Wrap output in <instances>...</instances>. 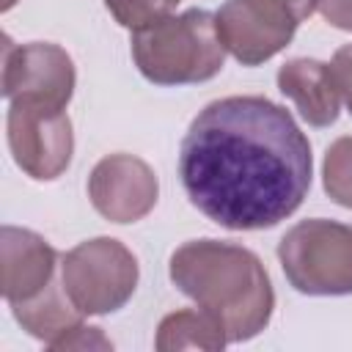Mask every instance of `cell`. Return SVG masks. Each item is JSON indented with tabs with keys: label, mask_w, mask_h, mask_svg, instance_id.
Listing matches in <instances>:
<instances>
[{
	"label": "cell",
	"mask_w": 352,
	"mask_h": 352,
	"mask_svg": "<svg viewBox=\"0 0 352 352\" xmlns=\"http://www.w3.org/2000/svg\"><path fill=\"white\" fill-rule=\"evenodd\" d=\"M55 248L36 231L3 226L0 231V292L8 305L36 297L52 283Z\"/></svg>",
	"instance_id": "cell-10"
},
{
	"label": "cell",
	"mask_w": 352,
	"mask_h": 352,
	"mask_svg": "<svg viewBox=\"0 0 352 352\" xmlns=\"http://www.w3.org/2000/svg\"><path fill=\"white\" fill-rule=\"evenodd\" d=\"M11 311H14V319L22 324V330H28L33 338L44 341L47 346H52L55 341L69 336L77 324H82V316H85L72 302L63 283H55V280L36 297L14 302Z\"/></svg>",
	"instance_id": "cell-12"
},
{
	"label": "cell",
	"mask_w": 352,
	"mask_h": 352,
	"mask_svg": "<svg viewBox=\"0 0 352 352\" xmlns=\"http://www.w3.org/2000/svg\"><path fill=\"white\" fill-rule=\"evenodd\" d=\"M104 6L113 14V19L132 33L157 25L176 8L170 0H104Z\"/></svg>",
	"instance_id": "cell-15"
},
{
	"label": "cell",
	"mask_w": 352,
	"mask_h": 352,
	"mask_svg": "<svg viewBox=\"0 0 352 352\" xmlns=\"http://www.w3.org/2000/svg\"><path fill=\"white\" fill-rule=\"evenodd\" d=\"M228 336L223 324L204 308H184L168 314L157 327L154 346L160 352H179V349H223Z\"/></svg>",
	"instance_id": "cell-13"
},
{
	"label": "cell",
	"mask_w": 352,
	"mask_h": 352,
	"mask_svg": "<svg viewBox=\"0 0 352 352\" xmlns=\"http://www.w3.org/2000/svg\"><path fill=\"white\" fill-rule=\"evenodd\" d=\"M170 280L223 324L228 341H248L270 324L275 308L270 275L261 258L242 245L184 242L170 256Z\"/></svg>",
	"instance_id": "cell-2"
},
{
	"label": "cell",
	"mask_w": 352,
	"mask_h": 352,
	"mask_svg": "<svg viewBox=\"0 0 352 352\" xmlns=\"http://www.w3.org/2000/svg\"><path fill=\"white\" fill-rule=\"evenodd\" d=\"M138 278V258L113 236L80 242L60 261V283L85 316H102L124 308L135 294Z\"/></svg>",
	"instance_id": "cell-5"
},
{
	"label": "cell",
	"mask_w": 352,
	"mask_h": 352,
	"mask_svg": "<svg viewBox=\"0 0 352 352\" xmlns=\"http://www.w3.org/2000/svg\"><path fill=\"white\" fill-rule=\"evenodd\" d=\"M160 195L157 173L135 154H107L88 176V198L110 223L143 220Z\"/></svg>",
	"instance_id": "cell-8"
},
{
	"label": "cell",
	"mask_w": 352,
	"mask_h": 352,
	"mask_svg": "<svg viewBox=\"0 0 352 352\" xmlns=\"http://www.w3.org/2000/svg\"><path fill=\"white\" fill-rule=\"evenodd\" d=\"M324 192L338 204L352 209V135L338 138L327 146L322 162Z\"/></svg>",
	"instance_id": "cell-14"
},
{
	"label": "cell",
	"mask_w": 352,
	"mask_h": 352,
	"mask_svg": "<svg viewBox=\"0 0 352 352\" xmlns=\"http://www.w3.org/2000/svg\"><path fill=\"white\" fill-rule=\"evenodd\" d=\"M50 349H113V341L104 338L99 327L77 324L69 336H63L60 341H55Z\"/></svg>",
	"instance_id": "cell-17"
},
{
	"label": "cell",
	"mask_w": 352,
	"mask_h": 352,
	"mask_svg": "<svg viewBox=\"0 0 352 352\" xmlns=\"http://www.w3.org/2000/svg\"><path fill=\"white\" fill-rule=\"evenodd\" d=\"M278 88L294 102L302 121L311 126H330L338 121L341 96L330 77V66L314 58H294L278 69Z\"/></svg>",
	"instance_id": "cell-11"
},
{
	"label": "cell",
	"mask_w": 352,
	"mask_h": 352,
	"mask_svg": "<svg viewBox=\"0 0 352 352\" xmlns=\"http://www.w3.org/2000/svg\"><path fill=\"white\" fill-rule=\"evenodd\" d=\"M6 129L16 168L30 179L52 182L69 168L74 154V132L66 107L11 99Z\"/></svg>",
	"instance_id": "cell-6"
},
{
	"label": "cell",
	"mask_w": 352,
	"mask_h": 352,
	"mask_svg": "<svg viewBox=\"0 0 352 352\" xmlns=\"http://www.w3.org/2000/svg\"><path fill=\"white\" fill-rule=\"evenodd\" d=\"M132 60L154 85H190L212 80L226 63L214 14L190 8L132 33Z\"/></svg>",
	"instance_id": "cell-3"
},
{
	"label": "cell",
	"mask_w": 352,
	"mask_h": 352,
	"mask_svg": "<svg viewBox=\"0 0 352 352\" xmlns=\"http://www.w3.org/2000/svg\"><path fill=\"white\" fill-rule=\"evenodd\" d=\"M217 36L242 66L275 58L294 36L297 22L261 0H226L214 14Z\"/></svg>",
	"instance_id": "cell-9"
},
{
	"label": "cell",
	"mask_w": 352,
	"mask_h": 352,
	"mask_svg": "<svg viewBox=\"0 0 352 352\" xmlns=\"http://www.w3.org/2000/svg\"><path fill=\"white\" fill-rule=\"evenodd\" d=\"M278 258L300 294H352V226L324 217L302 220L283 234Z\"/></svg>",
	"instance_id": "cell-4"
},
{
	"label": "cell",
	"mask_w": 352,
	"mask_h": 352,
	"mask_svg": "<svg viewBox=\"0 0 352 352\" xmlns=\"http://www.w3.org/2000/svg\"><path fill=\"white\" fill-rule=\"evenodd\" d=\"M311 170L308 138L267 96L209 102L179 148L190 204L231 231L272 228L294 214L308 195Z\"/></svg>",
	"instance_id": "cell-1"
},
{
	"label": "cell",
	"mask_w": 352,
	"mask_h": 352,
	"mask_svg": "<svg viewBox=\"0 0 352 352\" xmlns=\"http://www.w3.org/2000/svg\"><path fill=\"white\" fill-rule=\"evenodd\" d=\"M14 3H16V0H3V11H8V8L14 6Z\"/></svg>",
	"instance_id": "cell-20"
},
{
	"label": "cell",
	"mask_w": 352,
	"mask_h": 352,
	"mask_svg": "<svg viewBox=\"0 0 352 352\" xmlns=\"http://www.w3.org/2000/svg\"><path fill=\"white\" fill-rule=\"evenodd\" d=\"M316 8L333 28L352 33V0H319Z\"/></svg>",
	"instance_id": "cell-18"
},
{
	"label": "cell",
	"mask_w": 352,
	"mask_h": 352,
	"mask_svg": "<svg viewBox=\"0 0 352 352\" xmlns=\"http://www.w3.org/2000/svg\"><path fill=\"white\" fill-rule=\"evenodd\" d=\"M74 60L72 55L50 41H30L14 47L6 41L3 52V96L44 102L66 107L74 94Z\"/></svg>",
	"instance_id": "cell-7"
},
{
	"label": "cell",
	"mask_w": 352,
	"mask_h": 352,
	"mask_svg": "<svg viewBox=\"0 0 352 352\" xmlns=\"http://www.w3.org/2000/svg\"><path fill=\"white\" fill-rule=\"evenodd\" d=\"M261 3H267V6H272V8H278V11H283V14L292 16L297 25H300L302 19H308V16L316 11V6H319V0H261Z\"/></svg>",
	"instance_id": "cell-19"
},
{
	"label": "cell",
	"mask_w": 352,
	"mask_h": 352,
	"mask_svg": "<svg viewBox=\"0 0 352 352\" xmlns=\"http://www.w3.org/2000/svg\"><path fill=\"white\" fill-rule=\"evenodd\" d=\"M330 66V77L336 82V91L341 96V102L346 104V110L352 113V44H344L333 60L327 63Z\"/></svg>",
	"instance_id": "cell-16"
},
{
	"label": "cell",
	"mask_w": 352,
	"mask_h": 352,
	"mask_svg": "<svg viewBox=\"0 0 352 352\" xmlns=\"http://www.w3.org/2000/svg\"><path fill=\"white\" fill-rule=\"evenodd\" d=\"M170 3H173V6H179V3H182V0H170Z\"/></svg>",
	"instance_id": "cell-21"
}]
</instances>
